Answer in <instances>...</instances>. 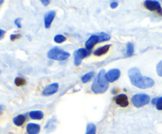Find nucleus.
Listing matches in <instances>:
<instances>
[{
  "instance_id": "1",
  "label": "nucleus",
  "mask_w": 162,
  "mask_h": 134,
  "mask_svg": "<svg viewBox=\"0 0 162 134\" xmlns=\"http://www.w3.org/2000/svg\"><path fill=\"white\" fill-rule=\"evenodd\" d=\"M128 77L131 84L141 89H146L153 87L155 84L154 80L150 77L142 76L140 70L136 67H133L129 69Z\"/></svg>"
},
{
  "instance_id": "2",
  "label": "nucleus",
  "mask_w": 162,
  "mask_h": 134,
  "mask_svg": "<svg viewBox=\"0 0 162 134\" xmlns=\"http://www.w3.org/2000/svg\"><path fill=\"white\" fill-rule=\"evenodd\" d=\"M106 72L104 69H101L94 79V81L92 83L91 86V89L93 92L97 94H102L108 90V82L105 78Z\"/></svg>"
},
{
  "instance_id": "3",
  "label": "nucleus",
  "mask_w": 162,
  "mask_h": 134,
  "mask_svg": "<svg viewBox=\"0 0 162 134\" xmlns=\"http://www.w3.org/2000/svg\"><path fill=\"white\" fill-rule=\"evenodd\" d=\"M47 58L56 61H63L67 59L70 57V53L67 52L63 51L59 47H53L48 51L47 54Z\"/></svg>"
},
{
  "instance_id": "4",
  "label": "nucleus",
  "mask_w": 162,
  "mask_h": 134,
  "mask_svg": "<svg viewBox=\"0 0 162 134\" xmlns=\"http://www.w3.org/2000/svg\"><path fill=\"white\" fill-rule=\"evenodd\" d=\"M131 101L135 107L140 108L147 105L150 101V98L146 94H136L132 96Z\"/></svg>"
},
{
  "instance_id": "5",
  "label": "nucleus",
  "mask_w": 162,
  "mask_h": 134,
  "mask_svg": "<svg viewBox=\"0 0 162 134\" xmlns=\"http://www.w3.org/2000/svg\"><path fill=\"white\" fill-rule=\"evenodd\" d=\"M89 52L86 48H79L74 52V65L79 66L81 63V61L83 60L86 56L89 55Z\"/></svg>"
},
{
  "instance_id": "6",
  "label": "nucleus",
  "mask_w": 162,
  "mask_h": 134,
  "mask_svg": "<svg viewBox=\"0 0 162 134\" xmlns=\"http://www.w3.org/2000/svg\"><path fill=\"white\" fill-rule=\"evenodd\" d=\"M145 7L150 11H157L160 14H162V9L161 4L158 1H153V0H146L144 2Z\"/></svg>"
},
{
  "instance_id": "7",
  "label": "nucleus",
  "mask_w": 162,
  "mask_h": 134,
  "mask_svg": "<svg viewBox=\"0 0 162 134\" xmlns=\"http://www.w3.org/2000/svg\"><path fill=\"white\" fill-rule=\"evenodd\" d=\"M119 77H120V70L118 69H112L105 74V78L108 83L114 82L119 78Z\"/></svg>"
},
{
  "instance_id": "8",
  "label": "nucleus",
  "mask_w": 162,
  "mask_h": 134,
  "mask_svg": "<svg viewBox=\"0 0 162 134\" xmlns=\"http://www.w3.org/2000/svg\"><path fill=\"white\" fill-rule=\"evenodd\" d=\"M59 88V86L58 83H53V84L48 85L47 86H46V88L43 90L42 95L44 96H52V95H53V94L58 92Z\"/></svg>"
},
{
  "instance_id": "9",
  "label": "nucleus",
  "mask_w": 162,
  "mask_h": 134,
  "mask_svg": "<svg viewBox=\"0 0 162 134\" xmlns=\"http://www.w3.org/2000/svg\"><path fill=\"white\" fill-rule=\"evenodd\" d=\"M115 103L122 107H126L129 105L128 98L125 94H120L114 98Z\"/></svg>"
},
{
  "instance_id": "10",
  "label": "nucleus",
  "mask_w": 162,
  "mask_h": 134,
  "mask_svg": "<svg viewBox=\"0 0 162 134\" xmlns=\"http://www.w3.org/2000/svg\"><path fill=\"white\" fill-rule=\"evenodd\" d=\"M55 17V12L54 10H51V11L45 13L44 17V26L46 29L50 28Z\"/></svg>"
},
{
  "instance_id": "11",
  "label": "nucleus",
  "mask_w": 162,
  "mask_h": 134,
  "mask_svg": "<svg viewBox=\"0 0 162 134\" xmlns=\"http://www.w3.org/2000/svg\"><path fill=\"white\" fill-rule=\"evenodd\" d=\"M97 43H99V37L97 35H92L90 37L87 41L85 43L86 48L88 50H91L92 47H94L95 45L97 44Z\"/></svg>"
},
{
  "instance_id": "12",
  "label": "nucleus",
  "mask_w": 162,
  "mask_h": 134,
  "mask_svg": "<svg viewBox=\"0 0 162 134\" xmlns=\"http://www.w3.org/2000/svg\"><path fill=\"white\" fill-rule=\"evenodd\" d=\"M41 130V126L36 123H29L26 126L28 134H38Z\"/></svg>"
},
{
  "instance_id": "13",
  "label": "nucleus",
  "mask_w": 162,
  "mask_h": 134,
  "mask_svg": "<svg viewBox=\"0 0 162 134\" xmlns=\"http://www.w3.org/2000/svg\"><path fill=\"white\" fill-rule=\"evenodd\" d=\"M30 116L34 120H41L44 118V113L41 110H33L30 111Z\"/></svg>"
},
{
  "instance_id": "14",
  "label": "nucleus",
  "mask_w": 162,
  "mask_h": 134,
  "mask_svg": "<svg viewBox=\"0 0 162 134\" xmlns=\"http://www.w3.org/2000/svg\"><path fill=\"white\" fill-rule=\"evenodd\" d=\"M110 47H111L110 44L105 45V46H103V47H99V48H97V49L95 51L94 54L97 56L103 55V54H106L108 52V50H109Z\"/></svg>"
},
{
  "instance_id": "15",
  "label": "nucleus",
  "mask_w": 162,
  "mask_h": 134,
  "mask_svg": "<svg viewBox=\"0 0 162 134\" xmlns=\"http://www.w3.org/2000/svg\"><path fill=\"white\" fill-rule=\"evenodd\" d=\"M13 121H14V125H17V126H21L24 124V122L25 121V117L22 114H20V115H18L16 116L15 118H14L13 119Z\"/></svg>"
},
{
  "instance_id": "16",
  "label": "nucleus",
  "mask_w": 162,
  "mask_h": 134,
  "mask_svg": "<svg viewBox=\"0 0 162 134\" xmlns=\"http://www.w3.org/2000/svg\"><path fill=\"white\" fill-rule=\"evenodd\" d=\"M134 51H135V48H134V44L132 43L129 42L127 43L126 44V57H130L134 54Z\"/></svg>"
},
{
  "instance_id": "17",
  "label": "nucleus",
  "mask_w": 162,
  "mask_h": 134,
  "mask_svg": "<svg viewBox=\"0 0 162 134\" xmlns=\"http://www.w3.org/2000/svg\"><path fill=\"white\" fill-rule=\"evenodd\" d=\"M94 77V72H90V73H87L84 75L82 77H81V81L83 83H87L89 82L91 79Z\"/></svg>"
},
{
  "instance_id": "18",
  "label": "nucleus",
  "mask_w": 162,
  "mask_h": 134,
  "mask_svg": "<svg viewBox=\"0 0 162 134\" xmlns=\"http://www.w3.org/2000/svg\"><path fill=\"white\" fill-rule=\"evenodd\" d=\"M96 133V126L94 124L90 123L87 125L86 134H95Z\"/></svg>"
},
{
  "instance_id": "19",
  "label": "nucleus",
  "mask_w": 162,
  "mask_h": 134,
  "mask_svg": "<svg viewBox=\"0 0 162 134\" xmlns=\"http://www.w3.org/2000/svg\"><path fill=\"white\" fill-rule=\"evenodd\" d=\"M98 37H99V43L104 42V41H107V40H109L111 39V36L108 35V34L105 33V32H101L98 35Z\"/></svg>"
},
{
  "instance_id": "20",
  "label": "nucleus",
  "mask_w": 162,
  "mask_h": 134,
  "mask_svg": "<svg viewBox=\"0 0 162 134\" xmlns=\"http://www.w3.org/2000/svg\"><path fill=\"white\" fill-rule=\"evenodd\" d=\"M14 84L18 87H21V86H23L26 84V80L22 78V77H16L15 80H14Z\"/></svg>"
},
{
  "instance_id": "21",
  "label": "nucleus",
  "mask_w": 162,
  "mask_h": 134,
  "mask_svg": "<svg viewBox=\"0 0 162 134\" xmlns=\"http://www.w3.org/2000/svg\"><path fill=\"white\" fill-rule=\"evenodd\" d=\"M66 40H67V38H66L65 36H63V35H56V36L54 37V41L57 43H61L65 42Z\"/></svg>"
},
{
  "instance_id": "22",
  "label": "nucleus",
  "mask_w": 162,
  "mask_h": 134,
  "mask_svg": "<svg viewBox=\"0 0 162 134\" xmlns=\"http://www.w3.org/2000/svg\"><path fill=\"white\" fill-rule=\"evenodd\" d=\"M156 107L158 110H162V97L158 98V100L156 103Z\"/></svg>"
},
{
  "instance_id": "23",
  "label": "nucleus",
  "mask_w": 162,
  "mask_h": 134,
  "mask_svg": "<svg viewBox=\"0 0 162 134\" xmlns=\"http://www.w3.org/2000/svg\"><path fill=\"white\" fill-rule=\"evenodd\" d=\"M157 73L159 76L162 77V60L157 65Z\"/></svg>"
},
{
  "instance_id": "24",
  "label": "nucleus",
  "mask_w": 162,
  "mask_h": 134,
  "mask_svg": "<svg viewBox=\"0 0 162 134\" xmlns=\"http://www.w3.org/2000/svg\"><path fill=\"white\" fill-rule=\"evenodd\" d=\"M20 37V34H12V35H10V40H11V41H14V40H18V39H19Z\"/></svg>"
},
{
  "instance_id": "25",
  "label": "nucleus",
  "mask_w": 162,
  "mask_h": 134,
  "mask_svg": "<svg viewBox=\"0 0 162 134\" xmlns=\"http://www.w3.org/2000/svg\"><path fill=\"white\" fill-rule=\"evenodd\" d=\"M21 18H17V19H15V21H14L15 25H17V26H18L19 29H20V28H21Z\"/></svg>"
},
{
  "instance_id": "26",
  "label": "nucleus",
  "mask_w": 162,
  "mask_h": 134,
  "mask_svg": "<svg viewBox=\"0 0 162 134\" xmlns=\"http://www.w3.org/2000/svg\"><path fill=\"white\" fill-rule=\"evenodd\" d=\"M5 34H6V31L0 29V40H2V39L4 37Z\"/></svg>"
},
{
  "instance_id": "27",
  "label": "nucleus",
  "mask_w": 162,
  "mask_h": 134,
  "mask_svg": "<svg viewBox=\"0 0 162 134\" xmlns=\"http://www.w3.org/2000/svg\"><path fill=\"white\" fill-rule=\"evenodd\" d=\"M110 7H111V8H112V9H115V8H116V7H118V2H112L110 4Z\"/></svg>"
},
{
  "instance_id": "28",
  "label": "nucleus",
  "mask_w": 162,
  "mask_h": 134,
  "mask_svg": "<svg viewBox=\"0 0 162 134\" xmlns=\"http://www.w3.org/2000/svg\"><path fill=\"white\" fill-rule=\"evenodd\" d=\"M41 2H42L43 5H44V6H47V5L50 3V1H48V0H42Z\"/></svg>"
},
{
  "instance_id": "29",
  "label": "nucleus",
  "mask_w": 162,
  "mask_h": 134,
  "mask_svg": "<svg viewBox=\"0 0 162 134\" xmlns=\"http://www.w3.org/2000/svg\"><path fill=\"white\" fill-rule=\"evenodd\" d=\"M157 100H158V98L153 99V100L151 101V103H153V104H154V105H156V103H157Z\"/></svg>"
},
{
  "instance_id": "30",
  "label": "nucleus",
  "mask_w": 162,
  "mask_h": 134,
  "mask_svg": "<svg viewBox=\"0 0 162 134\" xmlns=\"http://www.w3.org/2000/svg\"><path fill=\"white\" fill-rule=\"evenodd\" d=\"M3 108H4V107H3V106L0 105V114H1L2 113V110H3Z\"/></svg>"
},
{
  "instance_id": "31",
  "label": "nucleus",
  "mask_w": 162,
  "mask_h": 134,
  "mask_svg": "<svg viewBox=\"0 0 162 134\" xmlns=\"http://www.w3.org/2000/svg\"><path fill=\"white\" fill-rule=\"evenodd\" d=\"M3 2H4L3 0H0V5L2 4V3H3Z\"/></svg>"
},
{
  "instance_id": "32",
  "label": "nucleus",
  "mask_w": 162,
  "mask_h": 134,
  "mask_svg": "<svg viewBox=\"0 0 162 134\" xmlns=\"http://www.w3.org/2000/svg\"><path fill=\"white\" fill-rule=\"evenodd\" d=\"M0 74H1V71H0Z\"/></svg>"
}]
</instances>
